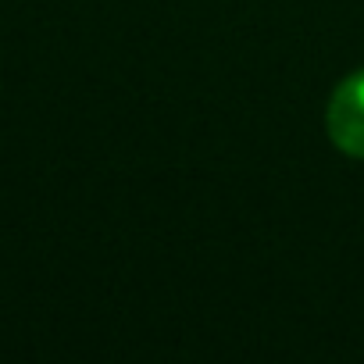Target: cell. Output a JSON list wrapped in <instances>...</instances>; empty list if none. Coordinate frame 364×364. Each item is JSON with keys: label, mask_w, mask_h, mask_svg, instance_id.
Masks as SVG:
<instances>
[{"label": "cell", "mask_w": 364, "mask_h": 364, "mask_svg": "<svg viewBox=\"0 0 364 364\" xmlns=\"http://www.w3.org/2000/svg\"><path fill=\"white\" fill-rule=\"evenodd\" d=\"M328 136L350 157H364V72L336 86L328 100Z\"/></svg>", "instance_id": "cell-1"}]
</instances>
